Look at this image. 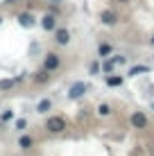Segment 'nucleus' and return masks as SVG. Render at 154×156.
<instances>
[{
	"instance_id": "6e6552de",
	"label": "nucleus",
	"mask_w": 154,
	"mask_h": 156,
	"mask_svg": "<svg viewBox=\"0 0 154 156\" xmlns=\"http://www.w3.org/2000/svg\"><path fill=\"white\" fill-rule=\"evenodd\" d=\"M18 20H20V25H23V27H32V25H34V18H32V14H20Z\"/></svg>"
},
{
	"instance_id": "39448f33",
	"label": "nucleus",
	"mask_w": 154,
	"mask_h": 156,
	"mask_svg": "<svg viewBox=\"0 0 154 156\" xmlns=\"http://www.w3.org/2000/svg\"><path fill=\"white\" fill-rule=\"evenodd\" d=\"M131 125H134L136 129H143V127H147V118H145V113L136 111V113L131 115Z\"/></svg>"
},
{
	"instance_id": "a211bd4d",
	"label": "nucleus",
	"mask_w": 154,
	"mask_h": 156,
	"mask_svg": "<svg viewBox=\"0 0 154 156\" xmlns=\"http://www.w3.org/2000/svg\"><path fill=\"white\" fill-rule=\"evenodd\" d=\"M111 61H113V66H116V63H125V57H113Z\"/></svg>"
},
{
	"instance_id": "ddd939ff",
	"label": "nucleus",
	"mask_w": 154,
	"mask_h": 156,
	"mask_svg": "<svg viewBox=\"0 0 154 156\" xmlns=\"http://www.w3.org/2000/svg\"><path fill=\"white\" fill-rule=\"evenodd\" d=\"M14 84H16V79H2V82H0V90H7V88H12Z\"/></svg>"
},
{
	"instance_id": "f3484780",
	"label": "nucleus",
	"mask_w": 154,
	"mask_h": 156,
	"mask_svg": "<svg viewBox=\"0 0 154 156\" xmlns=\"http://www.w3.org/2000/svg\"><path fill=\"white\" fill-rule=\"evenodd\" d=\"M104 73H111V70H113V61H111V59H109V61H104Z\"/></svg>"
},
{
	"instance_id": "dca6fc26",
	"label": "nucleus",
	"mask_w": 154,
	"mask_h": 156,
	"mask_svg": "<svg viewBox=\"0 0 154 156\" xmlns=\"http://www.w3.org/2000/svg\"><path fill=\"white\" fill-rule=\"evenodd\" d=\"M45 79H48V70L43 68L41 73H36V82H45Z\"/></svg>"
},
{
	"instance_id": "f8f14e48",
	"label": "nucleus",
	"mask_w": 154,
	"mask_h": 156,
	"mask_svg": "<svg viewBox=\"0 0 154 156\" xmlns=\"http://www.w3.org/2000/svg\"><path fill=\"white\" fill-rule=\"evenodd\" d=\"M107 84H109V86H120V84H123V77L111 75V77H107Z\"/></svg>"
},
{
	"instance_id": "6ab92c4d",
	"label": "nucleus",
	"mask_w": 154,
	"mask_h": 156,
	"mask_svg": "<svg viewBox=\"0 0 154 156\" xmlns=\"http://www.w3.org/2000/svg\"><path fill=\"white\" fill-rule=\"evenodd\" d=\"M50 2H61V0H50Z\"/></svg>"
},
{
	"instance_id": "412c9836",
	"label": "nucleus",
	"mask_w": 154,
	"mask_h": 156,
	"mask_svg": "<svg viewBox=\"0 0 154 156\" xmlns=\"http://www.w3.org/2000/svg\"><path fill=\"white\" fill-rule=\"evenodd\" d=\"M152 43H154V39H152Z\"/></svg>"
},
{
	"instance_id": "9b49d317",
	"label": "nucleus",
	"mask_w": 154,
	"mask_h": 156,
	"mask_svg": "<svg viewBox=\"0 0 154 156\" xmlns=\"http://www.w3.org/2000/svg\"><path fill=\"white\" fill-rule=\"evenodd\" d=\"M50 100H41L39 102V106H36V111H39V113H48V111H50Z\"/></svg>"
},
{
	"instance_id": "f257e3e1",
	"label": "nucleus",
	"mask_w": 154,
	"mask_h": 156,
	"mask_svg": "<svg viewBox=\"0 0 154 156\" xmlns=\"http://www.w3.org/2000/svg\"><path fill=\"white\" fill-rule=\"evenodd\" d=\"M45 129L50 133H61L63 129H66V120H63L61 115H52V118L45 120Z\"/></svg>"
},
{
	"instance_id": "0eeeda50",
	"label": "nucleus",
	"mask_w": 154,
	"mask_h": 156,
	"mask_svg": "<svg viewBox=\"0 0 154 156\" xmlns=\"http://www.w3.org/2000/svg\"><path fill=\"white\" fill-rule=\"evenodd\" d=\"M41 27H43L45 32H52L55 30V16H43V20H41Z\"/></svg>"
},
{
	"instance_id": "4468645a",
	"label": "nucleus",
	"mask_w": 154,
	"mask_h": 156,
	"mask_svg": "<svg viewBox=\"0 0 154 156\" xmlns=\"http://www.w3.org/2000/svg\"><path fill=\"white\" fill-rule=\"evenodd\" d=\"M98 113L100 115H111V106L109 104H100L98 106Z\"/></svg>"
},
{
	"instance_id": "9d476101",
	"label": "nucleus",
	"mask_w": 154,
	"mask_h": 156,
	"mask_svg": "<svg viewBox=\"0 0 154 156\" xmlns=\"http://www.w3.org/2000/svg\"><path fill=\"white\" fill-rule=\"evenodd\" d=\"M98 55H100V57H109V55H111V45H109V43H100Z\"/></svg>"
},
{
	"instance_id": "7ed1b4c3",
	"label": "nucleus",
	"mask_w": 154,
	"mask_h": 156,
	"mask_svg": "<svg viewBox=\"0 0 154 156\" xmlns=\"http://www.w3.org/2000/svg\"><path fill=\"white\" fill-rule=\"evenodd\" d=\"M59 55H55V52H50V55L45 57V61H43V68L48 73H52V70H57V68H59Z\"/></svg>"
},
{
	"instance_id": "423d86ee",
	"label": "nucleus",
	"mask_w": 154,
	"mask_h": 156,
	"mask_svg": "<svg viewBox=\"0 0 154 156\" xmlns=\"http://www.w3.org/2000/svg\"><path fill=\"white\" fill-rule=\"evenodd\" d=\"M55 41L59 43V45H66V43L70 41V34H68V30H57V34H55Z\"/></svg>"
},
{
	"instance_id": "f03ea898",
	"label": "nucleus",
	"mask_w": 154,
	"mask_h": 156,
	"mask_svg": "<svg viewBox=\"0 0 154 156\" xmlns=\"http://www.w3.org/2000/svg\"><path fill=\"white\" fill-rule=\"evenodd\" d=\"M84 93H86V84H84V82H75L70 86V90H68V98H70V100H79Z\"/></svg>"
},
{
	"instance_id": "20e7f679",
	"label": "nucleus",
	"mask_w": 154,
	"mask_h": 156,
	"mask_svg": "<svg viewBox=\"0 0 154 156\" xmlns=\"http://www.w3.org/2000/svg\"><path fill=\"white\" fill-rule=\"evenodd\" d=\"M100 20H102L104 25H116L118 23V14H116L113 9H104V12L100 14Z\"/></svg>"
},
{
	"instance_id": "aec40b11",
	"label": "nucleus",
	"mask_w": 154,
	"mask_h": 156,
	"mask_svg": "<svg viewBox=\"0 0 154 156\" xmlns=\"http://www.w3.org/2000/svg\"><path fill=\"white\" fill-rule=\"evenodd\" d=\"M0 23H2V18H0Z\"/></svg>"
},
{
	"instance_id": "1a4fd4ad",
	"label": "nucleus",
	"mask_w": 154,
	"mask_h": 156,
	"mask_svg": "<svg viewBox=\"0 0 154 156\" xmlns=\"http://www.w3.org/2000/svg\"><path fill=\"white\" fill-rule=\"evenodd\" d=\"M18 145H20V147H23V149H30L32 145H34V140H32V136H20Z\"/></svg>"
},
{
	"instance_id": "2eb2a0df",
	"label": "nucleus",
	"mask_w": 154,
	"mask_h": 156,
	"mask_svg": "<svg viewBox=\"0 0 154 156\" xmlns=\"http://www.w3.org/2000/svg\"><path fill=\"white\" fill-rule=\"evenodd\" d=\"M147 70H150L147 66H134V68L129 70V75H138V73H147Z\"/></svg>"
}]
</instances>
